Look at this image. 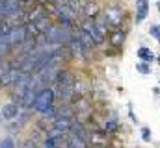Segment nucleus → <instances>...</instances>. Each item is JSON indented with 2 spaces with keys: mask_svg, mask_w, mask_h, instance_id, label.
I'll return each instance as SVG.
<instances>
[{
  "mask_svg": "<svg viewBox=\"0 0 160 148\" xmlns=\"http://www.w3.org/2000/svg\"><path fill=\"white\" fill-rule=\"evenodd\" d=\"M26 37H28V32H26V28H11L6 35H2V39L8 43V44H22L24 41H26Z\"/></svg>",
  "mask_w": 160,
  "mask_h": 148,
  "instance_id": "f03ea898",
  "label": "nucleus"
},
{
  "mask_svg": "<svg viewBox=\"0 0 160 148\" xmlns=\"http://www.w3.org/2000/svg\"><path fill=\"white\" fill-rule=\"evenodd\" d=\"M21 2H32V0H21Z\"/></svg>",
  "mask_w": 160,
  "mask_h": 148,
  "instance_id": "6ab92c4d",
  "label": "nucleus"
},
{
  "mask_svg": "<svg viewBox=\"0 0 160 148\" xmlns=\"http://www.w3.org/2000/svg\"><path fill=\"white\" fill-rule=\"evenodd\" d=\"M21 0H4V17H15L21 11Z\"/></svg>",
  "mask_w": 160,
  "mask_h": 148,
  "instance_id": "20e7f679",
  "label": "nucleus"
},
{
  "mask_svg": "<svg viewBox=\"0 0 160 148\" xmlns=\"http://www.w3.org/2000/svg\"><path fill=\"white\" fill-rule=\"evenodd\" d=\"M58 15H60V19H62L63 22H69V21L75 17V11L71 9V6L63 4V6H60V7H58Z\"/></svg>",
  "mask_w": 160,
  "mask_h": 148,
  "instance_id": "6e6552de",
  "label": "nucleus"
},
{
  "mask_svg": "<svg viewBox=\"0 0 160 148\" xmlns=\"http://www.w3.org/2000/svg\"><path fill=\"white\" fill-rule=\"evenodd\" d=\"M151 35L160 41V26H151Z\"/></svg>",
  "mask_w": 160,
  "mask_h": 148,
  "instance_id": "2eb2a0df",
  "label": "nucleus"
},
{
  "mask_svg": "<svg viewBox=\"0 0 160 148\" xmlns=\"http://www.w3.org/2000/svg\"><path fill=\"white\" fill-rule=\"evenodd\" d=\"M158 11H160V2H158Z\"/></svg>",
  "mask_w": 160,
  "mask_h": 148,
  "instance_id": "aec40b11",
  "label": "nucleus"
},
{
  "mask_svg": "<svg viewBox=\"0 0 160 148\" xmlns=\"http://www.w3.org/2000/svg\"><path fill=\"white\" fill-rule=\"evenodd\" d=\"M22 146H24V148H36V143H34V141H26Z\"/></svg>",
  "mask_w": 160,
  "mask_h": 148,
  "instance_id": "f3484780",
  "label": "nucleus"
},
{
  "mask_svg": "<svg viewBox=\"0 0 160 148\" xmlns=\"http://www.w3.org/2000/svg\"><path fill=\"white\" fill-rule=\"evenodd\" d=\"M121 41H123V34L121 32H114L112 34V44L118 46V44H121Z\"/></svg>",
  "mask_w": 160,
  "mask_h": 148,
  "instance_id": "f8f14e48",
  "label": "nucleus"
},
{
  "mask_svg": "<svg viewBox=\"0 0 160 148\" xmlns=\"http://www.w3.org/2000/svg\"><path fill=\"white\" fill-rule=\"evenodd\" d=\"M138 58L142 59V61H153L155 59V54L149 50V48H145V46H142L140 50H138Z\"/></svg>",
  "mask_w": 160,
  "mask_h": 148,
  "instance_id": "9d476101",
  "label": "nucleus"
},
{
  "mask_svg": "<svg viewBox=\"0 0 160 148\" xmlns=\"http://www.w3.org/2000/svg\"><path fill=\"white\" fill-rule=\"evenodd\" d=\"M82 28H84V30H86L91 37H93V39H95V43H102V41H104V32H102L97 24H93L89 19H88V21H84Z\"/></svg>",
  "mask_w": 160,
  "mask_h": 148,
  "instance_id": "7ed1b4c3",
  "label": "nucleus"
},
{
  "mask_svg": "<svg viewBox=\"0 0 160 148\" xmlns=\"http://www.w3.org/2000/svg\"><path fill=\"white\" fill-rule=\"evenodd\" d=\"M17 113H19V106H17V104H6V106L2 108V117H4L6 120L15 118Z\"/></svg>",
  "mask_w": 160,
  "mask_h": 148,
  "instance_id": "0eeeda50",
  "label": "nucleus"
},
{
  "mask_svg": "<svg viewBox=\"0 0 160 148\" xmlns=\"http://www.w3.org/2000/svg\"><path fill=\"white\" fill-rule=\"evenodd\" d=\"M78 41L84 44V46H86V48H93V46L97 44V43H95V39L89 35L84 28H80V30H78Z\"/></svg>",
  "mask_w": 160,
  "mask_h": 148,
  "instance_id": "423d86ee",
  "label": "nucleus"
},
{
  "mask_svg": "<svg viewBox=\"0 0 160 148\" xmlns=\"http://www.w3.org/2000/svg\"><path fill=\"white\" fill-rule=\"evenodd\" d=\"M97 13H99V7L89 2V4L86 6V15H88V17H97Z\"/></svg>",
  "mask_w": 160,
  "mask_h": 148,
  "instance_id": "9b49d317",
  "label": "nucleus"
},
{
  "mask_svg": "<svg viewBox=\"0 0 160 148\" xmlns=\"http://www.w3.org/2000/svg\"><path fill=\"white\" fill-rule=\"evenodd\" d=\"M142 133H143V135H142V137H143V141H151V132H149L147 128H143V130H142Z\"/></svg>",
  "mask_w": 160,
  "mask_h": 148,
  "instance_id": "dca6fc26",
  "label": "nucleus"
},
{
  "mask_svg": "<svg viewBox=\"0 0 160 148\" xmlns=\"http://www.w3.org/2000/svg\"><path fill=\"white\" fill-rule=\"evenodd\" d=\"M71 126H73V122H71L69 118H65V117H60V118H56V122H54V128L60 130L62 133L67 132V130H71Z\"/></svg>",
  "mask_w": 160,
  "mask_h": 148,
  "instance_id": "1a4fd4ad",
  "label": "nucleus"
},
{
  "mask_svg": "<svg viewBox=\"0 0 160 148\" xmlns=\"http://www.w3.org/2000/svg\"><path fill=\"white\" fill-rule=\"evenodd\" d=\"M149 13V0H138L136 4V22H142Z\"/></svg>",
  "mask_w": 160,
  "mask_h": 148,
  "instance_id": "39448f33",
  "label": "nucleus"
},
{
  "mask_svg": "<svg viewBox=\"0 0 160 148\" xmlns=\"http://www.w3.org/2000/svg\"><path fill=\"white\" fill-rule=\"evenodd\" d=\"M52 102H54V93L50 89H45L41 91L39 95L36 96V102H34V108L41 113H47L48 109H52Z\"/></svg>",
  "mask_w": 160,
  "mask_h": 148,
  "instance_id": "f257e3e1",
  "label": "nucleus"
},
{
  "mask_svg": "<svg viewBox=\"0 0 160 148\" xmlns=\"http://www.w3.org/2000/svg\"><path fill=\"white\" fill-rule=\"evenodd\" d=\"M0 148H15V145H13L11 139H4V141L0 143Z\"/></svg>",
  "mask_w": 160,
  "mask_h": 148,
  "instance_id": "4468645a",
  "label": "nucleus"
},
{
  "mask_svg": "<svg viewBox=\"0 0 160 148\" xmlns=\"http://www.w3.org/2000/svg\"><path fill=\"white\" fill-rule=\"evenodd\" d=\"M136 69H138V71H142V72H149V69H147V65H138V67H136Z\"/></svg>",
  "mask_w": 160,
  "mask_h": 148,
  "instance_id": "a211bd4d",
  "label": "nucleus"
},
{
  "mask_svg": "<svg viewBox=\"0 0 160 148\" xmlns=\"http://www.w3.org/2000/svg\"><path fill=\"white\" fill-rule=\"evenodd\" d=\"M43 146L45 148H56V141H54V137H47L45 143H43Z\"/></svg>",
  "mask_w": 160,
  "mask_h": 148,
  "instance_id": "ddd939ff",
  "label": "nucleus"
}]
</instances>
